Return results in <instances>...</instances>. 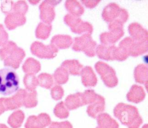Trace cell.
Here are the masks:
<instances>
[{
	"mask_svg": "<svg viewBox=\"0 0 148 128\" xmlns=\"http://www.w3.org/2000/svg\"><path fill=\"white\" fill-rule=\"evenodd\" d=\"M80 75L81 76L82 82L84 86L88 87L94 86L97 85V77L90 66H87L83 67Z\"/></svg>",
	"mask_w": 148,
	"mask_h": 128,
	"instance_id": "obj_17",
	"label": "cell"
},
{
	"mask_svg": "<svg viewBox=\"0 0 148 128\" xmlns=\"http://www.w3.org/2000/svg\"><path fill=\"white\" fill-rule=\"evenodd\" d=\"M28 5L24 1H18L16 3H13L12 12H15L24 16L28 11Z\"/></svg>",
	"mask_w": 148,
	"mask_h": 128,
	"instance_id": "obj_35",
	"label": "cell"
},
{
	"mask_svg": "<svg viewBox=\"0 0 148 128\" xmlns=\"http://www.w3.org/2000/svg\"><path fill=\"white\" fill-rule=\"evenodd\" d=\"M73 43L72 37L69 35H57L54 36L51 40V44L58 49L69 48Z\"/></svg>",
	"mask_w": 148,
	"mask_h": 128,
	"instance_id": "obj_19",
	"label": "cell"
},
{
	"mask_svg": "<svg viewBox=\"0 0 148 128\" xmlns=\"http://www.w3.org/2000/svg\"><path fill=\"white\" fill-rule=\"evenodd\" d=\"M98 127L101 128H119L118 123L106 113H101L97 116Z\"/></svg>",
	"mask_w": 148,
	"mask_h": 128,
	"instance_id": "obj_23",
	"label": "cell"
},
{
	"mask_svg": "<svg viewBox=\"0 0 148 128\" xmlns=\"http://www.w3.org/2000/svg\"><path fill=\"white\" fill-rule=\"evenodd\" d=\"M51 28V24H47L40 22L38 25L35 30L36 37L42 40L46 39L50 35Z\"/></svg>",
	"mask_w": 148,
	"mask_h": 128,
	"instance_id": "obj_28",
	"label": "cell"
},
{
	"mask_svg": "<svg viewBox=\"0 0 148 128\" xmlns=\"http://www.w3.org/2000/svg\"><path fill=\"white\" fill-rule=\"evenodd\" d=\"M23 82L27 91H35L36 88L39 85L37 77L33 74H25Z\"/></svg>",
	"mask_w": 148,
	"mask_h": 128,
	"instance_id": "obj_31",
	"label": "cell"
},
{
	"mask_svg": "<svg viewBox=\"0 0 148 128\" xmlns=\"http://www.w3.org/2000/svg\"><path fill=\"white\" fill-rule=\"evenodd\" d=\"M113 113L115 117L128 128H139L142 123L138 109L133 106L119 103L114 107Z\"/></svg>",
	"mask_w": 148,
	"mask_h": 128,
	"instance_id": "obj_1",
	"label": "cell"
},
{
	"mask_svg": "<svg viewBox=\"0 0 148 128\" xmlns=\"http://www.w3.org/2000/svg\"><path fill=\"white\" fill-rule=\"evenodd\" d=\"M105 99L104 98L98 95L94 101L88 105L87 108V114L93 118H95L97 116L101 114L105 110Z\"/></svg>",
	"mask_w": 148,
	"mask_h": 128,
	"instance_id": "obj_16",
	"label": "cell"
},
{
	"mask_svg": "<svg viewBox=\"0 0 148 128\" xmlns=\"http://www.w3.org/2000/svg\"><path fill=\"white\" fill-rule=\"evenodd\" d=\"M51 97L56 100H58L61 99L64 95V89L59 85H55L51 89Z\"/></svg>",
	"mask_w": 148,
	"mask_h": 128,
	"instance_id": "obj_37",
	"label": "cell"
},
{
	"mask_svg": "<svg viewBox=\"0 0 148 128\" xmlns=\"http://www.w3.org/2000/svg\"><path fill=\"white\" fill-rule=\"evenodd\" d=\"M39 85L45 88L49 89L53 84V78L51 75L46 73L40 74L37 77Z\"/></svg>",
	"mask_w": 148,
	"mask_h": 128,
	"instance_id": "obj_32",
	"label": "cell"
},
{
	"mask_svg": "<svg viewBox=\"0 0 148 128\" xmlns=\"http://www.w3.org/2000/svg\"><path fill=\"white\" fill-rule=\"evenodd\" d=\"M30 50L32 54L43 59H52L54 58L58 51L51 44L46 46L39 42L32 43Z\"/></svg>",
	"mask_w": 148,
	"mask_h": 128,
	"instance_id": "obj_10",
	"label": "cell"
},
{
	"mask_svg": "<svg viewBox=\"0 0 148 128\" xmlns=\"http://www.w3.org/2000/svg\"><path fill=\"white\" fill-rule=\"evenodd\" d=\"M64 21L70 27L71 30L73 33L91 35L93 31L92 26L90 23L84 21L80 18L72 16L69 13L64 16Z\"/></svg>",
	"mask_w": 148,
	"mask_h": 128,
	"instance_id": "obj_8",
	"label": "cell"
},
{
	"mask_svg": "<svg viewBox=\"0 0 148 128\" xmlns=\"http://www.w3.org/2000/svg\"><path fill=\"white\" fill-rule=\"evenodd\" d=\"M145 97V92L141 86L133 85L127 94V99L129 101L138 103L143 100Z\"/></svg>",
	"mask_w": 148,
	"mask_h": 128,
	"instance_id": "obj_18",
	"label": "cell"
},
{
	"mask_svg": "<svg viewBox=\"0 0 148 128\" xmlns=\"http://www.w3.org/2000/svg\"><path fill=\"white\" fill-rule=\"evenodd\" d=\"M5 111H6V110H5V106L3 102V97H2V98H0V115L2 113H3Z\"/></svg>",
	"mask_w": 148,
	"mask_h": 128,
	"instance_id": "obj_42",
	"label": "cell"
},
{
	"mask_svg": "<svg viewBox=\"0 0 148 128\" xmlns=\"http://www.w3.org/2000/svg\"><path fill=\"white\" fill-rule=\"evenodd\" d=\"M50 123L49 115L46 113H41L38 116H29L25 123V128H45Z\"/></svg>",
	"mask_w": 148,
	"mask_h": 128,
	"instance_id": "obj_13",
	"label": "cell"
},
{
	"mask_svg": "<svg viewBox=\"0 0 148 128\" xmlns=\"http://www.w3.org/2000/svg\"><path fill=\"white\" fill-rule=\"evenodd\" d=\"M83 5H84L85 6H86L88 8H94L95 7L98 3L100 2L99 0H95V1H81Z\"/></svg>",
	"mask_w": 148,
	"mask_h": 128,
	"instance_id": "obj_41",
	"label": "cell"
},
{
	"mask_svg": "<svg viewBox=\"0 0 148 128\" xmlns=\"http://www.w3.org/2000/svg\"><path fill=\"white\" fill-rule=\"evenodd\" d=\"M114 46H105L103 44H99L97 46L95 49V54L97 56L106 61L113 60V51Z\"/></svg>",
	"mask_w": 148,
	"mask_h": 128,
	"instance_id": "obj_26",
	"label": "cell"
},
{
	"mask_svg": "<svg viewBox=\"0 0 148 128\" xmlns=\"http://www.w3.org/2000/svg\"><path fill=\"white\" fill-rule=\"evenodd\" d=\"M49 128H73L71 123L68 121L61 122H53L49 125Z\"/></svg>",
	"mask_w": 148,
	"mask_h": 128,
	"instance_id": "obj_38",
	"label": "cell"
},
{
	"mask_svg": "<svg viewBox=\"0 0 148 128\" xmlns=\"http://www.w3.org/2000/svg\"><path fill=\"white\" fill-rule=\"evenodd\" d=\"M134 78L136 82L144 84L147 89L148 82V67L146 65L139 64L135 68Z\"/></svg>",
	"mask_w": 148,
	"mask_h": 128,
	"instance_id": "obj_20",
	"label": "cell"
},
{
	"mask_svg": "<svg viewBox=\"0 0 148 128\" xmlns=\"http://www.w3.org/2000/svg\"><path fill=\"white\" fill-rule=\"evenodd\" d=\"M19 86V79L11 69H0V94L6 96L16 92Z\"/></svg>",
	"mask_w": 148,
	"mask_h": 128,
	"instance_id": "obj_3",
	"label": "cell"
},
{
	"mask_svg": "<svg viewBox=\"0 0 148 128\" xmlns=\"http://www.w3.org/2000/svg\"><path fill=\"white\" fill-rule=\"evenodd\" d=\"M96 128H101V127H98H98H97Z\"/></svg>",
	"mask_w": 148,
	"mask_h": 128,
	"instance_id": "obj_45",
	"label": "cell"
},
{
	"mask_svg": "<svg viewBox=\"0 0 148 128\" xmlns=\"http://www.w3.org/2000/svg\"><path fill=\"white\" fill-rule=\"evenodd\" d=\"M37 104V93L36 91H27V93L24 98L23 106H24L26 108H32L35 107Z\"/></svg>",
	"mask_w": 148,
	"mask_h": 128,
	"instance_id": "obj_30",
	"label": "cell"
},
{
	"mask_svg": "<svg viewBox=\"0 0 148 128\" xmlns=\"http://www.w3.org/2000/svg\"><path fill=\"white\" fill-rule=\"evenodd\" d=\"M65 7L69 14L79 17L84 12L83 7L80 3L75 0H68L65 3Z\"/></svg>",
	"mask_w": 148,
	"mask_h": 128,
	"instance_id": "obj_24",
	"label": "cell"
},
{
	"mask_svg": "<svg viewBox=\"0 0 148 128\" xmlns=\"http://www.w3.org/2000/svg\"><path fill=\"white\" fill-rule=\"evenodd\" d=\"M82 99L83 104H90L93 101L95 100L98 96V94H97L94 90L92 89H88L85 91L83 93H82Z\"/></svg>",
	"mask_w": 148,
	"mask_h": 128,
	"instance_id": "obj_34",
	"label": "cell"
},
{
	"mask_svg": "<svg viewBox=\"0 0 148 128\" xmlns=\"http://www.w3.org/2000/svg\"><path fill=\"white\" fill-rule=\"evenodd\" d=\"M54 115L61 119L66 118L69 116V110L66 107L64 102L61 101L58 103L54 108Z\"/></svg>",
	"mask_w": 148,
	"mask_h": 128,
	"instance_id": "obj_33",
	"label": "cell"
},
{
	"mask_svg": "<svg viewBox=\"0 0 148 128\" xmlns=\"http://www.w3.org/2000/svg\"><path fill=\"white\" fill-rule=\"evenodd\" d=\"M53 77L57 84H64L68 80L69 73L64 67L60 66L55 70Z\"/></svg>",
	"mask_w": 148,
	"mask_h": 128,
	"instance_id": "obj_29",
	"label": "cell"
},
{
	"mask_svg": "<svg viewBox=\"0 0 148 128\" xmlns=\"http://www.w3.org/2000/svg\"><path fill=\"white\" fill-rule=\"evenodd\" d=\"M22 67L26 74L35 75L40 70V64L34 58H28L23 63Z\"/></svg>",
	"mask_w": 148,
	"mask_h": 128,
	"instance_id": "obj_25",
	"label": "cell"
},
{
	"mask_svg": "<svg viewBox=\"0 0 148 128\" xmlns=\"http://www.w3.org/2000/svg\"><path fill=\"white\" fill-rule=\"evenodd\" d=\"M96 47V42L93 40L91 35L89 34H83L80 36L75 37L72 47L73 50L83 51L90 57L95 56Z\"/></svg>",
	"mask_w": 148,
	"mask_h": 128,
	"instance_id": "obj_6",
	"label": "cell"
},
{
	"mask_svg": "<svg viewBox=\"0 0 148 128\" xmlns=\"http://www.w3.org/2000/svg\"><path fill=\"white\" fill-rule=\"evenodd\" d=\"M61 67H64L69 74L74 76L80 75L83 66L76 59H68L64 61Z\"/></svg>",
	"mask_w": 148,
	"mask_h": 128,
	"instance_id": "obj_22",
	"label": "cell"
},
{
	"mask_svg": "<svg viewBox=\"0 0 148 128\" xmlns=\"http://www.w3.org/2000/svg\"><path fill=\"white\" fill-rule=\"evenodd\" d=\"M129 56L127 52L120 47L114 46L113 51V60L123 61L125 60Z\"/></svg>",
	"mask_w": 148,
	"mask_h": 128,
	"instance_id": "obj_36",
	"label": "cell"
},
{
	"mask_svg": "<svg viewBox=\"0 0 148 128\" xmlns=\"http://www.w3.org/2000/svg\"><path fill=\"white\" fill-rule=\"evenodd\" d=\"M8 42V33L3 25L0 24V46H3Z\"/></svg>",
	"mask_w": 148,
	"mask_h": 128,
	"instance_id": "obj_39",
	"label": "cell"
},
{
	"mask_svg": "<svg viewBox=\"0 0 148 128\" xmlns=\"http://www.w3.org/2000/svg\"><path fill=\"white\" fill-rule=\"evenodd\" d=\"M25 55V51L12 41H8L0 48V58L4 65L17 69Z\"/></svg>",
	"mask_w": 148,
	"mask_h": 128,
	"instance_id": "obj_2",
	"label": "cell"
},
{
	"mask_svg": "<svg viewBox=\"0 0 148 128\" xmlns=\"http://www.w3.org/2000/svg\"><path fill=\"white\" fill-rule=\"evenodd\" d=\"M24 117V114L21 110H16L9 116L8 123L12 128H19L23 122Z\"/></svg>",
	"mask_w": 148,
	"mask_h": 128,
	"instance_id": "obj_27",
	"label": "cell"
},
{
	"mask_svg": "<svg viewBox=\"0 0 148 128\" xmlns=\"http://www.w3.org/2000/svg\"><path fill=\"white\" fill-rule=\"evenodd\" d=\"M25 22L26 18L25 16L15 12H11L7 14L5 18V25L9 30L14 29L18 26L23 25Z\"/></svg>",
	"mask_w": 148,
	"mask_h": 128,
	"instance_id": "obj_15",
	"label": "cell"
},
{
	"mask_svg": "<svg viewBox=\"0 0 148 128\" xmlns=\"http://www.w3.org/2000/svg\"><path fill=\"white\" fill-rule=\"evenodd\" d=\"M26 93L27 90L20 89L12 97L7 98L3 97V102L5 110H14L21 107Z\"/></svg>",
	"mask_w": 148,
	"mask_h": 128,
	"instance_id": "obj_12",
	"label": "cell"
},
{
	"mask_svg": "<svg viewBox=\"0 0 148 128\" xmlns=\"http://www.w3.org/2000/svg\"><path fill=\"white\" fill-rule=\"evenodd\" d=\"M13 2L11 1H3V3H2V10L4 13L8 14L9 13H11L12 11V7Z\"/></svg>",
	"mask_w": 148,
	"mask_h": 128,
	"instance_id": "obj_40",
	"label": "cell"
},
{
	"mask_svg": "<svg viewBox=\"0 0 148 128\" xmlns=\"http://www.w3.org/2000/svg\"><path fill=\"white\" fill-rule=\"evenodd\" d=\"M82 95L81 92H76L69 95L66 97L64 104L68 110H75L84 106Z\"/></svg>",
	"mask_w": 148,
	"mask_h": 128,
	"instance_id": "obj_21",
	"label": "cell"
},
{
	"mask_svg": "<svg viewBox=\"0 0 148 128\" xmlns=\"http://www.w3.org/2000/svg\"><path fill=\"white\" fill-rule=\"evenodd\" d=\"M0 128H9L7 126H6L5 124L0 123Z\"/></svg>",
	"mask_w": 148,
	"mask_h": 128,
	"instance_id": "obj_43",
	"label": "cell"
},
{
	"mask_svg": "<svg viewBox=\"0 0 148 128\" xmlns=\"http://www.w3.org/2000/svg\"><path fill=\"white\" fill-rule=\"evenodd\" d=\"M61 1H44L39 5L40 18L42 22L51 24L54 19L56 13L54 6L58 4Z\"/></svg>",
	"mask_w": 148,
	"mask_h": 128,
	"instance_id": "obj_11",
	"label": "cell"
},
{
	"mask_svg": "<svg viewBox=\"0 0 148 128\" xmlns=\"http://www.w3.org/2000/svg\"><path fill=\"white\" fill-rule=\"evenodd\" d=\"M102 17L108 23L116 20L123 24L128 18V13L125 9L121 8L117 4L110 3L104 7Z\"/></svg>",
	"mask_w": 148,
	"mask_h": 128,
	"instance_id": "obj_5",
	"label": "cell"
},
{
	"mask_svg": "<svg viewBox=\"0 0 148 128\" xmlns=\"http://www.w3.org/2000/svg\"><path fill=\"white\" fill-rule=\"evenodd\" d=\"M142 128H148V127H147V124L145 125L142 127Z\"/></svg>",
	"mask_w": 148,
	"mask_h": 128,
	"instance_id": "obj_44",
	"label": "cell"
},
{
	"mask_svg": "<svg viewBox=\"0 0 148 128\" xmlns=\"http://www.w3.org/2000/svg\"><path fill=\"white\" fill-rule=\"evenodd\" d=\"M128 32L130 37L138 42H148V32L138 22H132L128 26Z\"/></svg>",
	"mask_w": 148,
	"mask_h": 128,
	"instance_id": "obj_14",
	"label": "cell"
},
{
	"mask_svg": "<svg viewBox=\"0 0 148 128\" xmlns=\"http://www.w3.org/2000/svg\"><path fill=\"white\" fill-rule=\"evenodd\" d=\"M119 47L123 49L128 56L136 57L147 52L148 42H138L131 37H127L120 42Z\"/></svg>",
	"mask_w": 148,
	"mask_h": 128,
	"instance_id": "obj_7",
	"label": "cell"
},
{
	"mask_svg": "<svg viewBox=\"0 0 148 128\" xmlns=\"http://www.w3.org/2000/svg\"><path fill=\"white\" fill-rule=\"evenodd\" d=\"M109 32H103L99 39L101 44L105 46L113 45L123 35V24L118 21H113L108 24Z\"/></svg>",
	"mask_w": 148,
	"mask_h": 128,
	"instance_id": "obj_4",
	"label": "cell"
},
{
	"mask_svg": "<svg viewBox=\"0 0 148 128\" xmlns=\"http://www.w3.org/2000/svg\"><path fill=\"white\" fill-rule=\"evenodd\" d=\"M95 68L106 86L113 88L117 85L118 79L116 71L111 66L105 62L99 61L95 64Z\"/></svg>",
	"mask_w": 148,
	"mask_h": 128,
	"instance_id": "obj_9",
	"label": "cell"
}]
</instances>
